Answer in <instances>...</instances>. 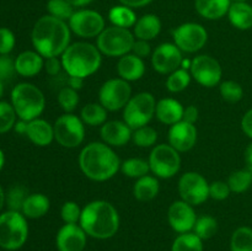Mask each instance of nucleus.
Returning a JSON list of instances; mask_svg holds the SVG:
<instances>
[{
    "instance_id": "nucleus-19",
    "label": "nucleus",
    "mask_w": 252,
    "mask_h": 251,
    "mask_svg": "<svg viewBox=\"0 0 252 251\" xmlns=\"http://www.w3.org/2000/svg\"><path fill=\"white\" fill-rule=\"evenodd\" d=\"M197 129L194 125L185 121L175 123L169 129V144L179 153L191 150L196 145Z\"/></svg>"
},
{
    "instance_id": "nucleus-16",
    "label": "nucleus",
    "mask_w": 252,
    "mask_h": 251,
    "mask_svg": "<svg viewBox=\"0 0 252 251\" xmlns=\"http://www.w3.org/2000/svg\"><path fill=\"white\" fill-rule=\"evenodd\" d=\"M182 51L175 43H161L152 54L154 70L160 74H171L181 66Z\"/></svg>"
},
{
    "instance_id": "nucleus-8",
    "label": "nucleus",
    "mask_w": 252,
    "mask_h": 251,
    "mask_svg": "<svg viewBox=\"0 0 252 251\" xmlns=\"http://www.w3.org/2000/svg\"><path fill=\"white\" fill-rule=\"evenodd\" d=\"M157 101L150 93H139L130 97L123 111V120L132 129L148 126L155 115Z\"/></svg>"
},
{
    "instance_id": "nucleus-7",
    "label": "nucleus",
    "mask_w": 252,
    "mask_h": 251,
    "mask_svg": "<svg viewBox=\"0 0 252 251\" xmlns=\"http://www.w3.org/2000/svg\"><path fill=\"white\" fill-rule=\"evenodd\" d=\"M134 33L129 29L111 26L103 30L97 37V48L108 57H123L132 52Z\"/></svg>"
},
{
    "instance_id": "nucleus-36",
    "label": "nucleus",
    "mask_w": 252,
    "mask_h": 251,
    "mask_svg": "<svg viewBox=\"0 0 252 251\" xmlns=\"http://www.w3.org/2000/svg\"><path fill=\"white\" fill-rule=\"evenodd\" d=\"M218 231V221L212 216L198 217L193 226V233L202 240L213 238Z\"/></svg>"
},
{
    "instance_id": "nucleus-51",
    "label": "nucleus",
    "mask_w": 252,
    "mask_h": 251,
    "mask_svg": "<svg viewBox=\"0 0 252 251\" xmlns=\"http://www.w3.org/2000/svg\"><path fill=\"white\" fill-rule=\"evenodd\" d=\"M241 129L252 139V108L244 115L243 120H241Z\"/></svg>"
},
{
    "instance_id": "nucleus-57",
    "label": "nucleus",
    "mask_w": 252,
    "mask_h": 251,
    "mask_svg": "<svg viewBox=\"0 0 252 251\" xmlns=\"http://www.w3.org/2000/svg\"><path fill=\"white\" fill-rule=\"evenodd\" d=\"M5 197H6V194L4 193V189H2L1 185H0V213H1L2 208H4V204H5Z\"/></svg>"
},
{
    "instance_id": "nucleus-32",
    "label": "nucleus",
    "mask_w": 252,
    "mask_h": 251,
    "mask_svg": "<svg viewBox=\"0 0 252 251\" xmlns=\"http://www.w3.org/2000/svg\"><path fill=\"white\" fill-rule=\"evenodd\" d=\"M171 251H203V240L191 231L180 234L172 243Z\"/></svg>"
},
{
    "instance_id": "nucleus-55",
    "label": "nucleus",
    "mask_w": 252,
    "mask_h": 251,
    "mask_svg": "<svg viewBox=\"0 0 252 251\" xmlns=\"http://www.w3.org/2000/svg\"><path fill=\"white\" fill-rule=\"evenodd\" d=\"M244 159H245L246 169L251 170L252 171V143H250V144L246 147L245 154H244Z\"/></svg>"
},
{
    "instance_id": "nucleus-23",
    "label": "nucleus",
    "mask_w": 252,
    "mask_h": 251,
    "mask_svg": "<svg viewBox=\"0 0 252 251\" xmlns=\"http://www.w3.org/2000/svg\"><path fill=\"white\" fill-rule=\"evenodd\" d=\"M26 135L37 147H47L54 139L53 126L46 120L36 118L29 122Z\"/></svg>"
},
{
    "instance_id": "nucleus-40",
    "label": "nucleus",
    "mask_w": 252,
    "mask_h": 251,
    "mask_svg": "<svg viewBox=\"0 0 252 251\" xmlns=\"http://www.w3.org/2000/svg\"><path fill=\"white\" fill-rule=\"evenodd\" d=\"M27 196H29V192L21 185H16V186L11 187L6 193V197H5V202H6L9 211L21 212Z\"/></svg>"
},
{
    "instance_id": "nucleus-6",
    "label": "nucleus",
    "mask_w": 252,
    "mask_h": 251,
    "mask_svg": "<svg viewBox=\"0 0 252 251\" xmlns=\"http://www.w3.org/2000/svg\"><path fill=\"white\" fill-rule=\"evenodd\" d=\"M29 238V224L21 212L0 213V248L7 251L19 250Z\"/></svg>"
},
{
    "instance_id": "nucleus-11",
    "label": "nucleus",
    "mask_w": 252,
    "mask_h": 251,
    "mask_svg": "<svg viewBox=\"0 0 252 251\" xmlns=\"http://www.w3.org/2000/svg\"><path fill=\"white\" fill-rule=\"evenodd\" d=\"M132 97V89L128 81L123 79H110L105 81L98 91L100 103L107 111H117L125 108Z\"/></svg>"
},
{
    "instance_id": "nucleus-12",
    "label": "nucleus",
    "mask_w": 252,
    "mask_h": 251,
    "mask_svg": "<svg viewBox=\"0 0 252 251\" xmlns=\"http://www.w3.org/2000/svg\"><path fill=\"white\" fill-rule=\"evenodd\" d=\"M68 25L70 31L83 38L98 37V34L106 29L102 15L90 9H81L74 12L68 21Z\"/></svg>"
},
{
    "instance_id": "nucleus-27",
    "label": "nucleus",
    "mask_w": 252,
    "mask_h": 251,
    "mask_svg": "<svg viewBox=\"0 0 252 251\" xmlns=\"http://www.w3.org/2000/svg\"><path fill=\"white\" fill-rule=\"evenodd\" d=\"M230 24L238 30H250L252 27V6L246 1H233L228 11Z\"/></svg>"
},
{
    "instance_id": "nucleus-53",
    "label": "nucleus",
    "mask_w": 252,
    "mask_h": 251,
    "mask_svg": "<svg viewBox=\"0 0 252 251\" xmlns=\"http://www.w3.org/2000/svg\"><path fill=\"white\" fill-rule=\"evenodd\" d=\"M83 84H84L83 78H78V76H69L68 78V85L70 86V88L75 89V90H79V89L83 88Z\"/></svg>"
},
{
    "instance_id": "nucleus-3",
    "label": "nucleus",
    "mask_w": 252,
    "mask_h": 251,
    "mask_svg": "<svg viewBox=\"0 0 252 251\" xmlns=\"http://www.w3.org/2000/svg\"><path fill=\"white\" fill-rule=\"evenodd\" d=\"M79 224L91 238L110 239L120 228V216L110 202L97 199L84 207Z\"/></svg>"
},
{
    "instance_id": "nucleus-2",
    "label": "nucleus",
    "mask_w": 252,
    "mask_h": 251,
    "mask_svg": "<svg viewBox=\"0 0 252 251\" xmlns=\"http://www.w3.org/2000/svg\"><path fill=\"white\" fill-rule=\"evenodd\" d=\"M79 166L88 179L101 182L112 179L117 174L121 161L110 145L93 142L81 149Z\"/></svg>"
},
{
    "instance_id": "nucleus-18",
    "label": "nucleus",
    "mask_w": 252,
    "mask_h": 251,
    "mask_svg": "<svg viewBox=\"0 0 252 251\" xmlns=\"http://www.w3.org/2000/svg\"><path fill=\"white\" fill-rule=\"evenodd\" d=\"M86 240L88 234L80 224H64L57 233L56 245L58 251H83Z\"/></svg>"
},
{
    "instance_id": "nucleus-34",
    "label": "nucleus",
    "mask_w": 252,
    "mask_h": 251,
    "mask_svg": "<svg viewBox=\"0 0 252 251\" xmlns=\"http://www.w3.org/2000/svg\"><path fill=\"white\" fill-rule=\"evenodd\" d=\"M226 182H228L231 192L243 193L252 186V171L249 169H243L231 172Z\"/></svg>"
},
{
    "instance_id": "nucleus-42",
    "label": "nucleus",
    "mask_w": 252,
    "mask_h": 251,
    "mask_svg": "<svg viewBox=\"0 0 252 251\" xmlns=\"http://www.w3.org/2000/svg\"><path fill=\"white\" fill-rule=\"evenodd\" d=\"M219 93H220V96L223 97V100H225L226 102L236 103L243 98L244 89L236 81L226 80L220 84V86H219Z\"/></svg>"
},
{
    "instance_id": "nucleus-54",
    "label": "nucleus",
    "mask_w": 252,
    "mask_h": 251,
    "mask_svg": "<svg viewBox=\"0 0 252 251\" xmlns=\"http://www.w3.org/2000/svg\"><path fill=\"white\" fill-rule=\"evenodd\" d=\"M27 126H29V122H27V121H24V120L16 121V123H15V126H14L15 132L19 133V134H25V135H26Z\"/></svg>"
},
{
    "instance_id": "nucleus-58",
    "label": "nucleus",
    "mask_w": 252,
    "mask_h": 251,
    "mask_svg": "<svg viewBox=\"0 0 252 251\" xmlns=\"http://www.w3.org/2000/svg\"><path fill=\"white\" fill-rule=\"evenodd\" d=\"M4 165H5V154H4V152L0 149V171L2 170Z\"/></svg>"
},
{
    "instance_id": "nucleus-15",
    "label": "nucleus",
    "mask_w": 252,
    "mask_h": 251,
    "mask_svg": "<svg viewBox=\"0 0 252 251\" xmlns=\"http://www.w3.org/2000/svg\"><path fill=\"white\" fill-rule=\"evenodd\" d=\"M191 76L206 88H214L221 80L223 70L216 58L211 56H198L192 59L191 68H189Z\"/></svg>"
},
{
    "instance_id": "nucleus-31",
    "label": "nucleus",
    "mask_w": 252,
    "mask_h": 251,
    "mask_svg": "<svg viewBox=\"0 0 252 251\" xmlns=\"http://www.w3.org/2000/svg\"><path fill=\"white\" fill-rule=\"evenodd\" d=\"M80 118L85 125L102 126L107 120V110L101 103H88L81 110Z\"/></svg>"
},
{
    "instance_id": "nucleus-49",
    "label": "nucleus",
    "mask_w": 252,
    "mask_h": 251,
    "mask_svg": "<svg viewBox=\"0 0 252 251\" xmlns=\"http://www.w3.org/2000/svg\"><path fill=\"white\" fill-rule=\"evenodd\" d=\"M44 69H46L47 73L51 76H56L61 73V70L63 69L62 65V61L58 59V57H52V58H47L44 61Z\"/></svg>"
},
{
    "instance_id": "nucleus-5",
    "label": "nucleus",
    "mask_w": 252,
    "mask_h": 251,
    "mask_svg": "<svg viewBox=\"0 0 252 251\" xmlns=\"http://www.w3.org/2000/svg\"><path fill=\"white\" fill-rule=\"evenodd\" d=\"M11 105L20 120L30 122L42 115L46 107V98L36 85L20 83L11 91Z\"/></svg>"
},
{
    "instance_id": "nucleus-50",
    "label": "nucleus",
    "mask_w": 252,
    "mask_h": 251,
    "mask_svg": "<svg viewBox=\"0 0 252 251\" xmlns=\"http://www.w3.org/2000/svg\"><path fill=\"white\" fill-rule=\"evenodd\" d=\"M197 120H198V108L193 105L187 106L184 111V117H182V121L194 125V123L197 122Z\"/></svg>"
},
{
    "instance_id": "nucleus-43",
    "label": "nucleus",
    "mask_w": 252,
    "mask_h": 251,
    "mask_svg": "<svg viewBox=\"0 0 252 251\" xmlns=\"http://www.w3.org/2000/svg\"><path fill=\"white\" fill-rule=\"evenodd\" d=\"M58 102L66 113H71L79 103L78 90L70 88V86L62 88L58 94Z\"/></svg>"
},
{
    "instance_id": "nucleus-24",
    "label": "nucleus",
    "mask_w": 252,
    "mask_h": 251,
    "mask_svg": "<svg viewBox=\"0 0 252 251\" xmlns=\"http://www.w3.org/2000/svg\"><path fill=\"white\" fill-rule=\"evenodd\" d=\"M117 73L126 81L139 80L145 73V64L142 58L135 54H126L121 57L117 64Z\"/></svg>"
},
{
    "instance_id": "nucleus-14",
    "label": "nucleus",
    "mask_w": 252,
    "mask_h": 251,
    "mask_svg": "<svg viewBox=\"0 0 252 251\" xmlns=\"http://www.w3.org/2000/svg\"><path fill=\"white\" fill-rule=\"evenodd\" d=\"M174 42L182 52L194 53L204 47L208 39L207 30L196 22H186L172 31Z\"/></svg>"
},
{
    "instance_id": "nucleus-26",
    "label": "nucleus",
    "mask_w": 252,
    "mask_h": 251,
    "mask_svg": "<svg viewBox=\"0 0 252 251\" xmlns=\"http://www.w3.org/2000/svg\"><path fill=\"white\" fill-rule=\"evenodd\" d=\"M161 31V21L159 17L154 14L143 15L137 20L133 32L137 39H144V41H152Z\"/></svg>"
},
{
    "instance_id": "nucleus-4",
    "label": "nucleus",
    "mask_w": 252,
    "mask_h": 251,
    "mask_svg": "<svg viewBox=\"0 0 252 251\" xmlns=\"http://www.w3.org/2000/svg\"><path fill=\"white\" fill-rule=\"evenodd\" d=\"M62 65L69 76L88 78L98 70L102 62L97 47L88 42H75L69 44L61 56Z\"/></svg>"
},
{
    "instance_id": "nucleus-56",
    "label": "nucleus",
    "mask_w": 252,
    "mask_h": 251,
    "mask_svg": "<svg viewBox=\"0 0 252 251\" xmlns=\"http://www.w3.org/2000/svg\"><path fill=\"white\" fill-rule=\"evenodd\" d=\"M68 2H70L74 7H83L86 6V5L91 4L94 0H66Z\"/></svg>"
},
{
    "instance_id": "nucleus-45",
    "label": "nucleus",
    "mask_w": 252,
    "mask_h": 251,
    "mask_svg": "<svg viewBox=\"0 0 252 251\" xmlns=\"http://www.w3.org/2000/svg\"><path fill=\"white\" fill-rule=\"evenodd\" d=\"M16 44L14 32L7 27H0V54L11 53Z\"/></svg>"
},
{
    "instance_id": "nucleus-38",
    "label": "nucleus",
    "mask_w": 252,
    "mask_h": 251,
    "mask_svg": "<svg viewBox=\"0 0 252 251\" xmlns=\"http://www.w3.org/2000/svg\"><path fill=\"white\" fill-rule=\"evenodd\" d=\"M47 11L51 16L66 22L70 20L75 10H74L73 5L66 1V0H48Z\"/></svg>"
},
{
    "instance_id": "nucleus-41",
    "label": "nucleus",
    "mask_w": 252,
    "mask_h": 251,
    "mask_svg": "<svg viewBox=\"0 0 252 251\" xmlns=\"http://www.w3.org/2000/svg\"><path fill=\"white\" fill-rule=\"evenodd\" d=\"M17 115L11 102L0 100V134L9 132L16 123Z\"/></svg>"
},
{
    "instance_id": "nucleus-48",
    "label": "nucleus",
    "mask_w": 252,
    "mask_h": 251,
    "mask_svg": "<svg viewBox=\"0 0 252 251\" xmlns=\"http://www.w3.org/2000/svg\"><path fill=\"white\" fill-rule=\"evenodd\" d=\"M132 52L133 54H135V56L143 59L152 53V48H150V44L148 41H144V39H135L134 44L132 47Z\"/></svg>"
},
{
    "instance_id": "nucleus-10",
    "label": "nucleus",
    "mask_w": 252,
    "mask_h": 251,
    "mask_svg": "<svg viewBox=\"0 0 252 251\" xmlns=\"http://www.w3.org/2000/svg\"><path fill=\"white\" fill-rule=\"evenodd\" d=\"M85 123L73 113H64L53 125L54 139L64 148H76L85 139Z\"/></svg>"
},
{
    "instance_id": "nucleus-60",
    "label": "nucleus",
    "mask_w": 252,
    "mask_h": 251,
    "mask_svg": "<svg viewBox=\"0 0 252 251\" xmlns=\"http://www.w3.org/2000/svg\"><path fill=\"white\" fill-rule=\"evenodd\" d=\"M231 1H248V0H231Z\"/></svg>"
},
{
    "instance_id": "nucleus-39",
    "label": "nucleus",
    "mask_w": 252,
    "mask_h": 251,
    "mask_svg": "<svg viewBox=\"0 0 252 251\" xmlns=\"http://www.w3.org/2000/svg\"><path fill=\"white\" fill-rule=\"evenodd\" d=\"M158 132L150 126H143L132 133V140L137 147L149 148L157 143Z\"/></svg>"
},
{
    "instance_id": "nucleus-35",
    "label": "nucleus",
    "mask_w": 252,
    "mask_h": 251,
    "mask_svg": "<svg viewBox=\"0 0 252 251\" xmlns=\"http://www.w3.org/2000/svg\"><path fill=\"white\" fill-rule=\"evenodd\" d=\"M231 251H252V229L240 226L233 233L230 239Z\"/></svg>"
},
{
    "instance_id": "nucleus-13",
    "label": "nucleus",
    "mask_w": 252,
    "mask_h": 251,
    "mask_svg": "<svg viewBox=\"0 0 252 251\" xmlns=\"http://www.w3.org/2000/svg\"><path fill=\"white\" fill-rule=\"evenodd\" d=\"M179 193L182 201L199 206L209 198V184L198 172H186L179 181Z\"/></svg>"
},
{
    "instance_id": "nucleus-59",
    "label": "nucleus",
    "mask_w": 252,
    "mask_h": 251,
    "mask_svg": "<svg viewBox=\"0 0 252 251\" xmlns=\"http://www.w3.org/2000/svg\"><path fill=\"white\" fill-rule=\"evenodd\" d=\"M2 95H4V81L0 79V98L2 97Z\"/></svg>"
},
{
    "instance_id": "nucleus-17",
    "label": "nucleus",
    "mask_w": 252,
    "mask_h": 251,
    "mask_svg": "<svg viewBox=\"0 0 252 251\" xmlns=\"http://www.w3.org/2000/svg\"><path fill=\"white\" fill-rule=\"evenodd\" d=\"M167 219L175 231L184 234L193 230L197 216L194 213L193 206L181 199V201L174 202L170 206L169 212H167Z\"/></svg>"
},
{
    "instance_id": "nucleus-1",
    "label": "nucleus",
    "mask_w": 252,
    "mask_h": 251,
    "mask_svg": "<svg viewBox=\"0 0 252 251\" xmlns=\"http://www.w3.org/2000/svg\"><path fill=\"white\" fill-rule=\"evenodd\" d=\"M31 39L34 51L43 58L59 57L70 44V27L65 21L44 15L34 24Z\"/></svg>"
},
{
    "instance_id": "nucleus-9",
    "label": "nucleus",
    "mask_w": 252,
    "mask_h": 251,
    "mask_svg": "<svg viewBox=\"0 0 252 251\" xmlns=\"http://www.w3.org/2000/svg\"><path fill=\"white\" fill-rule=\"evenodd\" d=\"M148 162L150 171L160 179H171L181 167L179 152L170 144H160L153 148Z\"/></svg>"
},
{
    "instance_id": "nucleus-20",
    "label": "nucleus",
    "mask_w": 252,
    "mask_h": 251,
    "mask_svg": "<svg viewBox=\"0 0 252 251\" xmlns=\"http://www.w3.org/2000/svg\"><path fill=\"white\" fill-rule=\"evenodd\" d=\"M132 128L125 121H108L101 127L100 134L110 147H123L132 139Z\"/></svg>"
},
{
    "instance_id": "nucleus-29",
    "label": "nucleus",
    "mask_w": 252,
    "mask_h": 251,
    "mask_svg": "<svg viewBox=\"0 0 252 251\" xmlns=\"http://www.w3.org/2000/svg\"><path fill=\"white\" fill-rule=\"evenodd\" d=\"M159 193V181L157 177L145 175L137 180L133 187V194L140 202L152 201Z\"/></svg>"
},
{
    "instance_id": "nucleus-30",
    "label": "nucleus",
    "mask_w": 252,
    "mask_h": 251,
    "mask_svg": "<svg viewBox=\"0 0 252 251\" xmlns=\"http://www.w3.org/2000/svg\"><path fill=\"white\" fill-rule=\"evenodd\" d=\"M108 20L111 21L112 26L129 29V27H134L135 22H137V15L132 7L121 4L111 7V10L108 11Z\"/></svg>"
},
{
    "instance_id": "nucleus-25",
    "label": "nucleus",
    "mask_w": 252,
    "mask_h": 251,
    "mask_svg": "<svg viewBox=\"0 0 252 251\" xmlns=\"http://www.w3.org/2000/svg\"><path fill=\"white\" fill-rule=\"evenodd\" d=\"M231 0H194V7L202 17L218 20L228 15Z\"/></svg>"
},
{
    "instance_id": "nucleus-28",
    "label": "nucleus",
    "mask_w": 252,
    "mask_h": 251,
    "mask_svg": "<svg viewBox=\"0 0 252 251\" xmlns=\"http://www.w3.org/2000/svg\"><path fill=\"white\" fill-rule=\"evenodd\" d=\"M51 202L48 197L43 193H31L27 196L24 206H22L21 213L26 218L37 219L46 216L47 212L49 211Z\"/></svg>"
},
{
    "instance_id": "nucleus-44",
    "label": "nucleus",
    "mask_w": 252,
    "mask_h": 251,
    "mask_svg": "<svg viewBox=\"0 0 252 251\" xmlns=\"http://www.w3.org/2000/svg\"><path fill=\"white\" fill-rule=\"evenodd\" d=\"M81 211H83V209H80V207H79L78 203H75V202H65V203L62 206L61 209L62 219H63L65 224H78L79 221H80Z\"/></svg>"
},
{
    "instance_id": "nucleus-21",
    "label": "nucleus",
    "mask_w": 252,
    "mask_h": 251,
    "mask_svg": "<svg viewBox=\"0 0 252 251\" xmlns=\"http://www.w3.org/2000/svg\"><path fill=\"white\" fill-rule=\"evenodd\" d=\"M44 68L43 57L36 51H25L15 58L16 74L24 78H32Z\"/></svg>"
},
{
    "instance_id": "nucleus-52",
    "label": "nucleus",
    "mask_w": 252,
    "mask_h": 251,
    "mask_svg": "<svg viewBox=\"0 0 252 251\" xmlns=\"http://www.w3.org/2000/svg\"><path fill=\"white\" fill-rule=\"evenodd\" d=\"M152 1L153 0H120L121 4L132 7V9H134V7H143L145 5L150 4Z\"/></svg>"
},
{
    "instance_id": "nucleus-47",
    "label": "nucleus",
    "mask_w": 252,
    "mask_h": 251,
    "mask_svg": "<svg viewBox=\"0 0 252 251\" xmlns=\"http://www.w3.org/2000/svg\"><path fill=\"white\" fill-rule=\"evenodd\" d=\"M231 189L228 182L214 181L209 185V197L217 201H224L229 197Z\"/></svg>"
},
{
    "instance_id": "nucleus-37",
    "label": "nucleus",
    "mask_w": 252,
    "mask_h": 251,
    "mask_svg": "<svg viewBox=\"0 0 252 251\" xmlns=\"http://www.w3.org/2000/svg\"><path fill=\"white\" fill-rule=\"evenodd\" d=\"M191 83V73L186 69H177L169 74L166 80V88L170 93H181Z\"/></svg>"
},
{
    "instance_id": "nucleus-46",
    "label": "nucleus",
    "mask_w": 252,
    "mask_h": 251,
    "mask_svg": "<svg viewBox=\"0 0 252 251\" xmlns=\"http://www.w3.org/2000/svg\"><path fill=\"white\" fill-rule=\"evenodd\" d=\"M16 74L15 61L9 54H0V79L7 81Z\"/></svg>"
},
{
    "instance_id": "nucleus-33",
    "label": "nucleus",
    "mask_w": 252,
    "mask_h": 251,
    "mask_svg": "<svg viewBox=\"0 0 252 251\" xmlns=\"http://www.w3.org/2000/svg\"><path fill=\"white\" fill-rule=\"evenodd\" d=\"M121 170L126 176L138 180L148 175V172L150 171V166L147 160L139 159V157H130L121 164Z\"/></svg>"
},
{
    "instance_id": "nucleus-22",
    "label": "nucleus",
    "mask_w": 252,
    "mask_h": 251,
    "mask_svg": "<svg viewBox=\"0 0 252 251\" xmlns=\"http://www.w3.org/2000/svg\"><path fill=\"white\" fill-rule=\"evenodd\" d=\"M185 107L181 105V102L175 98L166 97L161 98L157 102V108H155V115L158 120L164 125L172 126L175 123L182 121L184 117Z\"/></svg>"
}]
</instances>
